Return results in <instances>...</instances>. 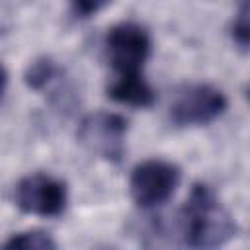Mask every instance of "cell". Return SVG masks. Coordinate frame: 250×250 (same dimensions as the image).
<instances>
[{
  "label": "cell",
  "instance_id": "9",
  "mask_svg": "<svg viewBox=\"0 0 250 250\" xmlns=\"http://www.w3.org/2000/svg\"><path fill=\"white\" fill-rule=\"evenodd\" d=\"M57 68L55 62L49 59H37L35 62L29 64V68L25 70V84L33 90H41L43 86H47L51 82V78L55 76Z\"/></svg>",
  "mask_w": 250,
  "mask_h": 250
},
{
  "label": "cell",
  "instance_id": "2",
  "mask_svg": "<svg viewBox=\"0 0 250 250\" xmlns=\"http://www.w3.org/2000/svg\"><path fill=\"white\" fill-rule=\"evenodd\" d=\"M105 53L115 76L143 74V66L150 57V35L139 23H117L105 37Z\"/></svg>",
  "mask_w": 250,
  "mask_h": 250
},
{
  "label": "cell",
  "instance_id": "5",
  "mask_svg": "<svg viewBox=\"0 0 250 250\" xmlns=\"http://www.w3.org/2000/svg\"><path fill=\"white\" fill-rule=\"evenodd\" d=\"M125 133L127 119L117 113L96 111L82 119L78 127L80 143L94 154H100L105 160L117 162L125 150Z\"/></svg>",
  "mask_w": 250,
  "mask_h": 250
},
{
  "label": "cell",
  "instance_id": "7",
  "mask_svg": "<svg viewBox=\"0 0 250 250\" xmlns=\"http://www.w3.org/2000/svg\"><path fill=\"white\" fill-rule=\"evenodd\" d=\"M107 96L129 107H150L154 104V92L143 74L115 76V80L107 86Z\"/></svg>",
  "mask_w": 250,
  "mask_h": 250
},
{
  "label": "cell",
  "instance_id": "11",
  "mask_svg": "<svg viewBox=\"0 0 250 250\" xmlns=\"http://www.w3.org/2000/svg\"><path fill=\"white\" fill-rule=\"evenodd\" d=\"M111 0H70L72 4V10L76 16L80 18H88V16H94L98 14L102 8H105Z\"/></svg>",
  "mask_w": 250,
  "mask_h": 250
},
{
  "label": "cell",
  "instance_id": "1",
  "mask_svg": "<svg viewBox=\"0 0 250 250\" xmlns=\"http://www.w3.org/2000/svg\"><path fill=\"white\" fill-rule=\"evenodd\" d=\"M184 242L191 248H215L236 236V223L221 207L207 184H193L180 211Z\"/></svg>",
  "mask_w": 250,
  "mask_h": 250
},
{
  "label": "cell",
  "instance_id": "6",
  "mask_svg": "<svg viewBox=\"0 0 250 250\" xmlns=\"http://www.w3.org/2000/svg\"><path fill=\"white\" fill-rule=\"evenodd\" d=\"M227 109V98L221 90L209 84H195L182 90L172 107L170 117L176 125H207Z\"/></svg>",
  "mask_w": 250,
  "mask_h": 250
},
{
  "label": "cell",
  "instance_id": "8",
  "mask_svg": "<svg viewBox=\"0 0 250 250\" xmlns=\"http://www.w3.org/2000/svg\"><path fill=\"white\" fill-rule=\"evenodd\" d=\"M4 248H23V250H51L57 248L55 240L41 230H25L12 234L4 244Z\"/></svg>",
  "mask_w": 250,
  "mask_h": 250
},
{
  "label": "cell",
  "instance_id": "3",
  "mask_svg": "<svg viewBox=\"0 0 250 250\" xmlns=\"http://www.w3.org/2000/svg\"><path fill=\"white\" fill-rule=\"evenodd\" d=\"M180 178L182 172L176 164L150 158L133 168L129 178V191L139 207L150 209L162 205L172 197L180 184Z\"/></svg>",
  "mask_w": 250,
  "mask_h": 250
},
{
  "label": "cell",
  "instance_id": "4",
  "mask_svg": "<svg viewBox=\"0 0 250 250\" xmlns=\"http://www.w3.org/2000/svg\"><path fill=\"white\" fill-rule=\"evenodd\" d=\"M14 199L23 213L59 217L66 207V186L49 174H29L18 182Z\"/></svg>",
  "mask_w": 250,
  "mask_h": 250
},
{
  "label": "cell",
  "instance_id": "12",
  "mask_svg": "<svg viewBox=\"0 0 250 250\" xmlns=\"http://www.w3.org/2000/svg\"><path fill=\"white\" fill-rule=\"evenodd\" d=\"M6 82H8V76H6V70H4V66L0 64V96L4 94V88H6Z\"/></svg>",
  "mask_w": 250,
  "mask_h": 250
},
{
  "label": "cell",
  "instance_id": "10",
  "mask_svg": "<svg viewBox=\"0 0 250 250\" xmlns=\"http://www.w3.org/2000/svg\"><path fill=\"white\" fill-rule=\"evenodd\" d=\"M248 37H250V31H248V0H240L238 10L234 12V21H232V39L242 51H246L248 49Z\"/></svg>",
  "mask_w": 250,
  "mask_h": 250
}]
</instances>
